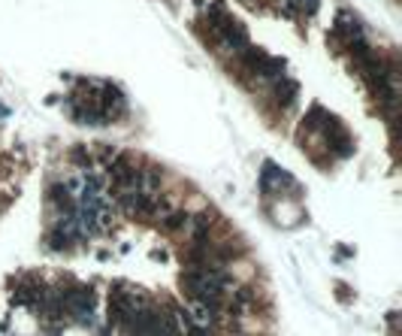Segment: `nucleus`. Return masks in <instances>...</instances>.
I'll use <instances>...</instances> for the list:
<instances>
[{"label": "nucleus", "mask_w": 402, "mask_h": 336, "mask_svg": "<svg viewBox=\"0 0 402 336\" xmlns=\"http://www.w3.org/2000/svg\"><path fill=\"white\" fill-rule=\"evenodd\" d=\"M275 94H279V103H290L293 97H296V82H290V79H285V85H282V79L275 82Z\"/></svg>", "instance_id": "nucleus-1"}]
</instances>
